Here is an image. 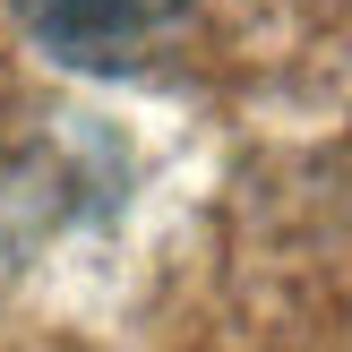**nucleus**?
I'll return each instance as SVG.
<instances>
[{"label": "nucleus", "instance_id": "1", "mask_svg": "<svg viewBox=\"0 0 352 352\" xmlns=\"http://www.w3.org/2000/svg\"><path fill=\"white\" fill-rule=\"evenodd\" d=\"M189 9L198 0H9L17 26L69 60H120V52L155 43L164 26H181Z\"/></svg>", "mask_w": 352, "mask_h": 352}]
</instances>
